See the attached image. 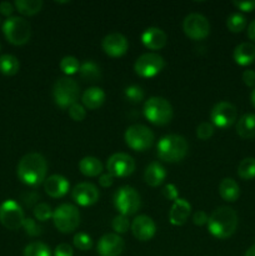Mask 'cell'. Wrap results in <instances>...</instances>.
Instances as JSON below:
<instances>
[{
	"instance_id": "cell-44",
	"label": "cell",
	"mask_w": 255,
	"mask_h": 256,
	"mask_svg": "<svg viewBox=\"0 0 255 256\" xmlns=\"http://www.w3.org/2000/svg\"><path fill=\"white\" fill-rule=\"evenodd\" d=\"M232 5L239 10H242V12H249L255 9V0H248V2H236V0H234Z\"/></svg>"
},
{
	"instance_id": "cell-28",
	"label": "cell",
	"mask_w": 255,
	"mask_h": 256,
	"mask_svg": "<svg viewBox=\"0 0 255 256\" xmlns=\"http://www.w3.org/2000/svg\"><path fill=\"white\" fill-rule=\"evenodd\" d=\"M79 74L82 76V79L89 82H99L102 79V70H100V68L95 62H89V60L84 62L80 65Z\"/></svg>"
},
{
	"instance_id": "cell-40",
	"label": "cell",
	"mask_w": 255,
	"mask_h": 256,
	"mask_svg": "<svg viewBox=\"0 0 255 256\" xmlns=\"http://www.w3.org/2000/svg\"><path fill=\"white\" fill-rule=\"evenodd\" d=\"M22 228H24L25 232L29 236H39L42 232V228L32 218H25L24 222H22Z\"/></svg>"
},
{
	"instance_id": "cell-36",
	"label": "cell",
	"mask_w": 255,
	"mask_h": 256,
	"mask_svg": "<svg viewBox=\"0 0 255 256\" xmlns=\"http://www.w3.org/2000/svg\"><path fill=\"white\" fill-rule=\"evenodd\" d=\"M32 212H34V216L38 222H44L46 220L52 219V212H54V210L50 208V205L45 204V202H40V204L35 205Z\"/></svg>"
},
{
	"instance_id": "cell-26",
	"label": "cell",
	"mask_w": 255,
	"mask_h": 256,
	"mask_svg": "<svg viewBox=\"0 0 255 256\" xmlns=\"http://www.w3.org/2000/svg\"><path fill=\"white\" fill-rule=\"evenodd\" d=\"M236 132L242 139L255 138V114H244L236 122Z\"/></svg>"
},
{
	"instance_id": "cell-27",
	"label": "cell",
	"mask_w": 255,
	"mask_h": 256,
	"mask_svg": "<svg viewBox=\"0 0 255 256\" xmlns=\"http://www.w3.org/2000/svg\"><path fill=\"white\" fill-rule=\"evenodd\" d=\"M79 170L85 176L94 178L102 175V164L98 158L85 156L79 162Z\"/></svg>"
},
{
	"instance_id": "cell-30",
	"label": "cell",
	"mask_w": 255,
	"mask_h": 256,
	"mask_svg": "<svg viewBox=\"0 0 255 256\" xmlns=\"http://www.w3.org/2000/svg\"><path fill=\"white\" fill-rule=\"evenodd\" d=\"M14 6L16 8L20 14L32 16L42 10V0H16L14 2Z\"/></svg>"
},
{
	"instance_id": "cell-33",
	"label": "cell",
	"mask_w": 255,
	"mask_h": 256,
	"mask_svg": "<svg viewBox=\"0 0 255 256\" xmlns=\"http://www.w3.org/2000/svg\"><path fill=\"white\" fill-rule=\"evenodd\" d=\"M226 26L232 32H242L246 26V18L242 12H232L228 16Z\"/></svg>"
},
{
	"instance_id": "cell-5",
	"label": "cell",
	"mask_w": 255,
	"mask_h": 256,
	"mask_svg": "<svg viewBox=\"0 0 255 256\" xmlns=\"http://www.w3.org/2000/svg\"><path fill=\"white\" fill-rule=\"evenodd\" d=\"M79 98V85L69 76L60 78L52 86V99L62 109H69L72 104L78 102Z\"/></svg>"
},
{
	"instance_id": "cell-1",
	"label": "cell",
	"mask_w": 255,
	"mask_h": 256,
	"mask_svg": "<svg viewBox=\"0 0 255 256\" xmlns=\"http://www.w3.org/2000/svg\"><path fill=\"white\" fill-rule=\"evenodd\" d=\"M48 162L39 152H29L20 159L16 174L20 182L29 186H38L46 179Z\"/></svg>"
},
{
	"instance_id": "cell-22",
	"label": "cell",
	"mask_w": 255,
	"mask_h": 256,
	"mask_svg": "<svg viewBox=\"0 0 255 256\" xmlns=\"http://www.w3.org/2000/svg\"><path fill=\"white\" fill-rule=\"evenodd\" d=\"M165 179H166V172L160 162H152L145 168L144 180L149 186H159L165 182Z\"/></svg>"
},
{
	"instance_id": "cell-49",
	"label": "cell",
	"mask_w": 255,
	"mask_h": 256,
	"mask_svg": "<svg viewBox=\"0 0 255 256\" xmlns=\"http://www.w3.org/2000/svg\"><path fill=\"white\" fill-rule=\"evenodd\" d=\"M248 36H249L250 40L255 42V19L248 26Z\"/></svg>"
},
{
	"instance_id": "cell-35",
	"label": "cell",
	"mask_w": 255,
	"mask_h": 256,
	"mask_svg": "<svg viewBox=\"0 0 255 256\" xmlns=\"http://www.w3.org/2000/svg\"><path fill=\"white\" fill-rule=\"evenodd\" d=\"M124 95L126 98L128 102H132V104H138L142 100H144V90L139 86V85H130V86L125 88Z\"/></svg>"
},
{
	"instance_id": "cell-46",
	"label": "cell",
	"mask_w": 255,
	"mask_h": 256,
	"mask_svg": "<svg viewBox=\"0 0 255 256\" xmlns=\"http://www.w3.org/2000/svg\"><path fill=\"white\" fill-rule=\"evenodd\" d=\"M242 82L246 86L255 88V72L254 70H245L242 72Z\"/></svg>"
},
{
	"instance_id": "cell-42",
	"label": "cell",
	"mask_w": 255,
	"mask_h": 256,
	"mask_svg": "<svg viewBox=\"0 0 255 256\" xmlns=\"http://www.w3.org/2000/svg\"><path fill=\"white\" fill-rule=\"evenodd\" d=\"M162 195H164L165 199L175 202L176 199H179V190L174 184H168L162 189Z\"/></svg>"
},
{
	"instance_id": "cell-21",
	"label": "cell",
	"mask_w": 255,
	"mask_h": 256,
	"mask_svg": "<svg viewBox=\"0 0 255 256\" xmlns=\"http://www.w3.org/2000/svg\"><path fill=\"white\" fill-rule=\"evenodd\" d=\"M168 36L159 28H148L142 34V42L149 50H160L166 45Z\"/></svg>"
},
{
	"instance_id": "cell-14",
	"label": "cell",
	"mask_w": 255,
	"mask_h": 256,
	"mask_svg": "<svg viewBox=\"0 0 255 256\" xmlns=\"http://www.w3.org/2000/svg\"><path fill=\"white\" fill-rule=\"evenodd\" d=\"M106 169L114 178H128L134 172L135 160L125 152H115L108 159Z\"/></svg>"
},
{
	"instance_id": "cell-13",
	"label": "cell",
	"mask_w": 255,
	"mask_h": 256,
	"mask_svg": "<svg viewBox=\"0 0 255 256\" xmlns=\"http://www.w3.org/2000/svg\"><path fill=\"white\" fill-rule=\"evenodd\" d=\"M238 118V110L235 105L229 102H219L212 106L210 112V119L214 126L220 129H226L230 128Z\"/></svg>"
},
{
	"instance_id": "cell-31",
	"label": "cell",
	"mask_w": 255,
	"mask_h": 256,
	"mask_svg": "<svg viewBox=\"0 0 255 256\" xmlns=\"http://www.w3.org/2000/svg\"><path fill=\"white\" fill-rule=\"evenodd\" d=\"M238 175L242 180H252L255 178V158H245L238 166Z\"/></svg>"
},
{
	"instance_id": "cell-15",
	"label": "cell",
	"mask_w": 255,
	"mask_h": 256,
	"mask_svg": "<svg viewBox=\"0 0 255 256\" xmlns=\"http://www.w3.org/2000/svg\"><path fill=\"white\" fill-rule=\"evenodd\" d=\"M125 242L120 235L105 234L99 239L96 252L100 256H120L124 252Z\"/></svg>"
},
{
	"instance_id": "cell-10",
	"label": "cell",
	"mask_w": 255,
	"mask_h": 256,
	"mask_svg": "<svg viewBox=\"0 0 255 256\" xmlns=\"http://www.w3.org/2000/svg\"><path fill=\"white\" fill-rule=\"evenodd\" d=\"M165 66V60L156 52H145L136 59L134 70L142 78H154Z\"/></svg>"
},
{
	"instance_id": "cell-18",
	"label": "cell",
	"mask_w": 255,
	"mask_h": 256,
	"mask_svg": "<svg viewBox=\"0 0 255 256\" xmlns=\"http://www.w3.org/2000/svg\"><path fill=\"white\" fill-rule=\"evenodd\" d=\"M132 232L139 242H149L155 236L156 225L148 215H138L132 222Z\"/></svg>"
},
{
	"instance_id": "cell-17",
	"label": "cell",
	"mask_w": 255,
	"mask_h": 256,
	"mask_svg": "<svg viewBox=\"0 0 255 256\" xmlns=\"http://www.w3.org/2000/svg\"><path fill=\"white\" fill-rule=\"evenodd\" d=\"M72 196L80 206H92L99 200V192L92 182H79L72 189Z\"/></svg>"
},
{
	"instance_id": "cell-2",
	"label": "cell",
	"mask_w": 255,
	"mask_h": 256,
	"mask_svg": "<svg viewBox=\"0 0 255 256\" xmlns=\"http://www.w3.org/2000/svg\"><path fill=\"white\" fill-rule=\"evenodd\" d=\"M238 228V214L230 206H219L212 212L208 222V230L214 238L228 239Z\"/></svg>"
},
{
	"instance_id": "cell-38",
	"label": "cell",
	"mask_w": 255,
	"mask_h": 256,
	"mask_svg": "<svg viewBox=\"0 0 255 256\" xmlns=\"http://www.w3.org/2000/svg\"><path fill=\"white\" fill-rule=\"evenodd\" d=\"M112 228L115 232V234H124V232H126L130 228L129 219H128V216H124V215H116V216L112 219Z\"/></svg>"
},
{
	"instance_id": "cell-48",
	"label": "cell",
	"mask_w": 255,
	"mask_h": 256,
	"mask_svg": "<svg viewBox=\"0 0 255 256\" xmlns=\"http://www.w3.org/2000/svg\"><path fill=\"white\" fill-rule=\"evenodd\" d=\"M14 12V5L9 2H0V12L5 16H9L12 14Z\"/></svg>"
},
{
	"instance_id": "cell-23",
	"label": "cell",
	"mask_w": 255,
	"mask_h": 256,
	"mask_svg": "<svg viewBox=\"0 0 255 256\" xmlns=\"http://www.w3.org/2000/svg\"><path fill=\"white\" fill-rule=\"evenodd\" d=\"M82 106L85 109L95 110L102 106L105 102V92L102 88L92 86L84 92L82 96Z\"/></svg>"
},
{
	"instance_id": "cell-51",
	"label": "cell",
	"mask_w": 255,
	"mask_h": 256,
	"mask_svg": "<svg viewBox=\"0 0 255 256\" xmlns=\"http://www.w3.org/2000/svg\"><path fill=\"white\" fill-rule=\"evenodd\" d=\"M250 100H252V106L255 108V88H254V89H252V94H250Z\"/></svg>"
},
{
	"instance_id": "cell-32",
	"label": "cell",
	"mask_w": 255,
	"mask_h": 256,
	"mask_svg": "<svg viewBox=\"0 0 255 256\" xmlns=\"http://www.w3.org/2000/svg\"><path fill=\"white\" fill-rule=\"evenodd\" d=\"M24 256H52V252H50V248L46 244L42 242H30L25 246Z\"/></svg>"
},
{
	"instance_id": "cell-45",
	"label": "cell",
	"mask_w": 255,
	"mask_h": 256,
	"mask_svg": "<svg viewBox=\"0 0 255 256\" xmlns=\"http://www.w3.org/2000/svg\"><path fill=\"white\" fill-rule=\"evenodd\" d=\"M208 222H209V216L202 210H199V212H196L192 215V222L195 225H198V226H202V225L208 224Z\"/></svg>"
},
{
	"instance_id": "cell-6",
	"label": "cell",
	"mask_w": 255,
	"mask_h": 256,
	"mask_svg": "<svg viewBox=\"0 0 255 256\" xmlns=\"http://www.w3.org/2000/svg\"><path fill=\"white\" fill-rule=\"evenodd\" d=\"M2 32L8 42L12 45L26 44L32 36V26L24 18L10 16L2 24Z\"/></svg>"
},
{
	"instance_id": "cell-41",
	"label": "cell",
	"mask_w": 255,
	"mask_h": 256,
	"mask_svg": "<svg viewBox=\"0 0 255 256\" xmlns=\"http://www.w3.org/2000/svg\"><path fill=\"white\" fill-rule=\"evenodd\" d=\"M68 112H69V116L72 118L74 122H82V120L85 119V116H86V110H85V108L82 106V104H79V102L72 104V106L68 109Z\"/></svg>"
},
{
	"instance_id": "cell-50",
	"label": "cell",
	"mask_w": 255,
	"mask_h": 256,
	"mask_svg": "<svg viewBox=\"0 0 255 256\" xmlns=\"http://www.w3.org/2000/svg\"><path fill=\"white\" fill-rule=\"evenodd\" d=\"M244 256H255V244L252 245V246L246 250V252H245Z\"/></svg>"
},
{
	"instance_id": "cell-4",
	"label": "cell",
	"mask_w": 255,
	"mask_h": 256,
	"mask_svg": "<svg viewBox=\"0 0 255 256\" xmlns=\"http://www.w3.org/2000/svg\"><path fill=\"white\" fill-rule=\"evenodd\" d=\"M144 116L146 118L148 122L152 124L162 126L172 122V106L166 99L162 96H152L144 102L142 108Z\"/></svg>"
},
{
	"instance_id": "cell-39",
	"label": "cell",
	"mask_w": 255,
	"mask_h": 256,
	"mask_svg": "<svg viewBox=\"0 0 255 256\" xmlns=\"http://www.w3.org/2000/svg\"><path fill=\"white\" fill-rule=\"evenodd\" d=\"M214 130H215V126L212 124V122H202V124L198 125L196 128L198 139L202 140V142L210 139V138L212 136V134H214Z\"/></svg>"
},
{
	"instance_id": "cell-9",
	"label": "cell",
	"mask_w": 255,
	"mask_h": 256,
	"mask_svg": "<svg viewBox=\"0 0 255 256\" xmlns=\"http://www.w3.org/2000/svg\"><path fill=\"white\" fill-rule=\"evenodd\" d=\"M124 140L128 146L134 152H145L154 144V134L148 126L134 124L125 130Z\"/></svg>"
},
{
	"instance_id": "cell-16",
	"label": "cell",
	"mask_w": 255,
	"mask_h": 256,
	"mask_svg": "<svg viewBox=\"0 0 255 256\" xmlns=\"http://www.w3.org/2000/svg\"><path fill=\"white\" fill-rule=\"evenodd\" d=\"M102 48L106 55L112 58H120L129 49L128 39L120 32H112L104 36L102 42Z\"/></svg>"
},
{
	"instance_id": "cell-37",
	"label": "cell",
	"mask_w": 255,
	"mask_h": 256,
	"mask_svg": "<svg viewBox=\"0 0 255 256\" xmlns=\"http://www.w3.org/2000/svg\"><path fill=\"white\" fill-rule=\"evenodd\" d=\"M72 242H74V246L76 249L82 250V252H88V250H90L92 248V239L90 238V235L85 234V232H78V234H75Z\"/></svg>"
},
{
	"instance_id": "cell-34",
	"label": "cell",
	"mask_w": 255,
	"mask_h": 256,
	"mask_svg": "<svg viewBox=\"0 0 255 256\" xmlns=\"http://www.w3.org/2000/svg\"><path fill=\"white\" fill-rule=\"evenodd\" d=\"M59 66H60V70H62L66 76L76 74V72L80 70L79 62H78L76 58L72 56V55H66V56L62 58V59L60 60Z\"/></svg>"
},
{
	"instance_id": "cell-25",
	"label": "cell",
	"mask_w": 255,
	"mask_h": 256,
	"mask_svg": "<svg viewBox=\"0 0 255 256\" xmlns=\"http://www.w3.org/2000/svg\"><path fill=\"white\" fill-rule=\"evenodd\" d=\"M219 194L222 200L228 202H234L240 196V188L238 182L232 178H225L219 184Z\"/></svg>"
},
{
	"instance_id": "cell-24",
	"label": "cell",
	"mask_w": 255,
	"mask_h": 256,
	"mask_svg": "<svg viewBox=\"0 0 255 256\" xmlns=\"http://www.w3.org/2000/svg\"><path fill=\"white\" fill-rule=\"evenodd\" d=\"M232 58L242 66L250 65L255 60V45L252 42H242L234 49Z\"/></svg>"
},
{
	"instance_id": "cell-7",
	"label": "cell",
	"mask_w": 255,
	"mask_h": 256,
	"mask_svg": "<svg viewBox=\"0 0 255 256\" xmlns=\"http://www.w3.org/2000/svg\"><path fill=\"white\" fill-rule=\"evenodd\" d=\"M114 206L119 212V214L124 216L136 214L138 210L142 206L139 192L129 185L119 188L114 194Z\"/></svg>"
},
{
	"instance_id": "cell-29",
	"label": "cell",
	"mask_w": 255,
	"mask_h": 256,
	"mask_svg": "<svg viewBox=\"0 0 255 256\" xmlns=\"http://www.w3.org/2000/svg\"><path fill=\"white\" fill-rule=\"evenodd\" d=\"M19 60L12 54H4L0 56V72L6 76H12L19 72Z\"/></svg>"
},
{
	"instance_id": "cell-11",
	"label": "cell",
	"mask_w": 255,
	"mask_h": 256,
	"mask_svg": "<svg viewBox=\"0 0 255 256\" xmlns=\"http://www.w3.org/2000/svg\"><path fill=\"white\" fill-rule=\"evenodd\" d=\"M25 216L22 206L12 199L0 204V222L9 230H18L22 226Z\"/></svg>"
},
{
	"instance_id": "cell-20",
	"label": "cell",
	"mask_w": 255,
	"mask_h": 256,
	"mask_svg": "<svg viewBox=\"0 0 255 256\" xmlns=\"http://www.w3.org/2000/svg\"><path fill=\"white\" fill-rule=\"evenodd\" d=\"M192 212V205L185 199H176L169 212V222L174 226H182L188 222Z\"/></svg>"
},
{
	"instance_id": "cell-8",
	"label": "cell",
	"mask_w": 255,
	"mask_h": 256,
	"mask_svg": "<svg viewBox=\"0 0 255 256\" xmlns=\"http://www.w3.org/2000/svg\"><path fill=\"white\" fill-rule=\"evenodd\" d=\"M52 222L60 232L70 234L79 226L80 212L74 205L62 204L52 212Z\"/></svg>"
},
{
	"instance_id": "cell-47",
	"label": "cell",
	"mask_w": 255,
	"mask_h": 256,
	"mask_svg": "<svg viewBox=\"0 0 255 256\" xmlns=\"http://www.w3.org/2000/svg\"><path fill=\"white\" fill-rule=\"evenodd\" d=\"M114 179L112 174L106 172V174H102L99 178V184L102 185V188H110L112 184H114Z\"/></svg>"
},
{
	"instance_id": "cell-3",
	"label": "cell",
	"mask_w": 255,
	"mask_h": 256,
	"mask_svg": "<svg viewBox=\"0 0 255 256\" xmlns=\"http://www.w3.org/2000/svg\"><path fill=\"white\" fill-rule=\"evenodd\" d=\"M188 145L186 139L182 135L169 134L162 136L156 145V154L160 160L165 162H179L186 156Z\"/></svg>"
},
{
	"instance_id": "cell-43",
	"label": "cell",
	"mask_w": 255,
	"mask_h": 256,
	"mask_svg": "<svg viewBox=\"0 0 255 256\" xmlns=\"http://www.w3.org/2000/svg\"><path fill=\"white\" fill-rule=\"evenodd\" d=\"M54 256H74V250L66 242L59 244L54 250Z\"/></svg>"
},
{
	"instance_id": "cell-19",
	"label": "cell",
	"mask_w": 255,
	"mask_h": 256,
	"mask_svg": "<svg viewBox=\"0 0 255 256\" xmlns=\"http://www.w3.org/2000/svg\"><path fill=\"white\" fill-rule=\"evenodd\" d=\"M42 185H44L45 192L54 199H60V198L65 196L70 190V184L66 178L58 174L46 178Z\"/></svg>"
},
{
	"instance_id": "cell-12",
	"label": "cell",
	"mask_w": 255,
	"mask_h": 256,
	"mask_svg": "<svg viewBox=\"0 0 255 256\" xmlns=\"http://www.w3.org/2000/svg\"><path fill=\"white\" fill-rule=\"evenodd\" d=\"M185 35L192 40H204L210 34L209 20L202 14L192 12L185 16L182 22Z\"/></svg>"
}]
</instances>
